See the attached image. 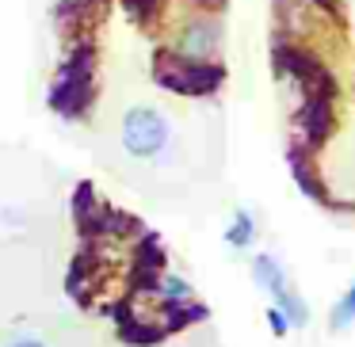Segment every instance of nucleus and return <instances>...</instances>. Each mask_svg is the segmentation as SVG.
Wrapping results in <instances>:
<instances>
[{
  "label": "nucleus",
  "mask_w": 355,
  "mask_h": 347,
  "mask_svg": "<svg viewBox=\"0 0 355 347\" xmlns=\"http://www.w3.org/2000/svg\"><path fill=\"white\" fill-rule=\"evenodd\" d=\"M153 77L157 84H164L168 92L180 96H210L222 88L225 69L222 65H210V62H191V57L176 54V50H157L153 57Z\"/></svg>",
  "instance_id": "obj_1"
},
{
  "label": "nucleus",
  "mask_w": 355,
  "mask_h": 347,
  "mask_svg": "<svg viewBox=\"0 0 355 347\" xmlns=\"http://www.w3.org/2000/svg\"><path fill=\"white\" fill-rule=\"evenodd\" d=\"M92 100H96V65L88 50H77V54H69V65L50 84V107L58 115L85 118Z\"/></svg>",
  "instance_id": "obj_2"
},
{
  "label": "nucleus",
  "mask_w": 355,
  "mask_h": 347,
  "mask_svg": "<svg viewBox=\"0 0 355 347\" xmlns=\"http://www.w3.org/2000/svg\"><path fill=\"white\" fill-rule=\"evenodd\" d=\"M119 138H123V149L134 157V161H157V157L168 149L172 130H168V118H164L157 107L138 103V107H126L123 111Z\"/></svg>",
  "instance_id": "obj_3"
},
{
  "label": "nucleus",
  "mask_w": 355,
  "mask_h": 347,
  "mask_svg": "<svg viewBox=\"0 0 355 347\" xmlns=\"http://www.w3.org/2000/svg\"><path fill=\"white\" fill-rule=\"evenodd\" d=\"M176 54L191 57V62H210V57L222 50V24H218L210 12H202V16H191L184 27H180L176 35Z\"/></svg>",
  "instance_id": "obj_4"
},
{
  "label": "nucleus",
  "mask_w": 355,
  "mask_h": 347,
  "mask_svg": "<svg viewBox=\"0 0 355 347\" xmlns=\"http://www.w3.org/2000/svg\"><path fill=\"white\" fill-rule=\"evenodd\" d=\"M336 100H317V96H302V107L294 115V126H298V145L317 149L336 126V111H332Z\"/></svg>",
  "instance_id": "obj_5"
},
{
  "label": "nucleus",
  "mask_w": 355,
  "mask_h": 347,
  "mask_svg": "<svg viewBox=\"0 0 355 347\" xmlns=\"http://www.w3.org/2000/svg\"><path fill=\"white\" fill-rule=\"evenodd\" d=\"M252 278H256V286H260V290H268V294H271V301H275L279 294H283L286 286H291V278H286L283 263H279L275 256H268V252L252 256Z\"/></svg>",
  "instance_id": "obj_6"
},
{
  "label": "nucleus",
  "mask_w": 355,
  "mask_h": 347,
  "mask_svg": "<svg viewBox=\"0 0 355 347\" xmlns=\"http://www.w3.org/2000/svg\"><path fill=\"white\" fill-rule=\"evenodd\" d=\"M275 309L286 317L291 328H306V324H309V305H306V298H302L294 286H286V290L275 298Z\"/></svg>",
  "instance_id": "obj_7"
},
{
  "label": "nucleus",
  "mask_w": 355,
  "mask_h": 347,
  "mask_svg": "<svg viewBox=\"0 0 355 347\" xmlns=\"http://www.w3.org/2000/svg\"><path fill=\"white\" fill-rule=\"evenodd\" d=\"M252 240H256V217L248 214V210H237V214H233V225L225 229V244L245 252V248H252Z\"/></svg>",
  "instance_id": "obj_8"
},
{
  "label": "nucleus",
  "mask_w": 355,
  "mask_h": 347,
  "mask_svg": "<svg viewBox=\"0 0 355 347\" xmlns=\"http://www.w3.org/2000/svg\"><path fill=\"white\" fill-rule=\"evenodd\" d=\"M355 321V283L344 290V298L332 305V313H329V328L332 332H340V328H347V324Z\"/></svg>",
  "instance_id": "obj_9"
},
{
  "label": "nucleus",
  "mask_w": 355,
  "mask_h": 347,
  "mask_svg": "<svg viewBox=\"0 0 355 347\" xmlns=\"http://www.w3.org/2000/svg\"><path fill=\"white\" fill-rule=\"evenodd\" d=\"M268 324H271V332H275V336H286V332H291V324H286V317L279 313L275 305L268 309Z\"/></svg>",
  "instance_id": "obj_10"
},
{
  "label": "nucleus",
  "mask_w": 355,
  "mask_h": 347,
  "mask_svg": "<svg viewBox=\"0 0 355 347\" xmlns=\"http://www.w3.org/2000/svg\"><path fill=\"white\" fill-rule=\"evenodd\" d=\"M8 347H46V344H42L39 336H16V339H12Z\"/></svg>",
  "instance_id": "obj_11"
},
{
  "label": "nucleus",
  "mask_w": 355,
  "mask_h": 347,
  "mask_svg": "<svg viewBox=\"0 0 355 347\" xmlns=\"http://www.w3.org/2000/svg\"><path fill=\"white\" fill-rule=\"evenodd\" d=\"M309 4H317V8H329V12H336V0H309Z\"/></svg>",
  "instance_id": "obj_12"
}]
</instances>
